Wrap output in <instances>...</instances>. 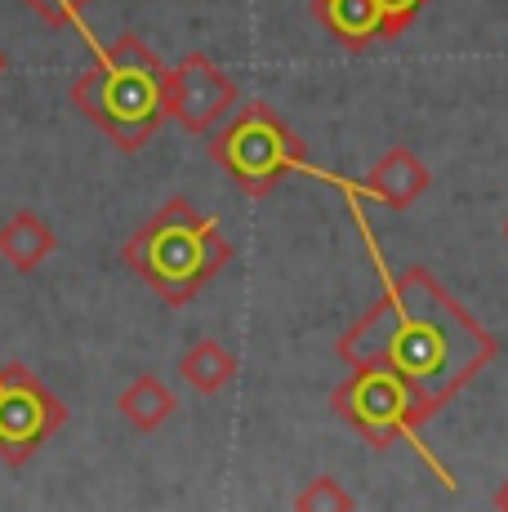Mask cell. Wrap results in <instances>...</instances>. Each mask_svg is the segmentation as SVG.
<instances>
[{"instance_id":"cell-8","label":"cell","mask_w":508,"mask_h":512,"mask_svg":"<svg viewBox=\"0 0 508 512\" xmlns=\"http://www.w3.org/2000/svg\"><path fill=\"white\" fill-rule=\"evenodd\" d=\"M312 179H326V183L344 187V192H353V196H370V201H379L384 210H410V205L428 192L433 174H428V165L419 161L410 147H393V152H384L375 165H370V174L361 183L335 179V174H326V170H312Z\"/></svg>"},{"instance_id":"cell-5","label":"cell","mask_w":508,"mask_h":512,"mask_svg":"<svg viewBox=\"0 0 508 512\" xmlns=\"http://www.w3.org/2000/svg\"><path fill=\"white\" fill-rule=\"evenodd\" d=\"M330 410L348 423L353 432L370 441L375 450H388L393 441H410L415 450L419 446V419H415V401H410L406 383L397 379L393 370L384 366H353L344 383L330 392Z\"/></svg>"},{"instance_id":"cell-3","label":"cell","mask_w":508,"mask_h":512,"mask_svg":"<svg viewBox=\"0 0 508 512\" xmlns=\"http://www.w3.org/2000/svg\"><path fill=\"white\" fill-rule=\"evenodd\" d=\"M72 103L121 152H139L165 125V63L139 36H121L99 49L90 72L76 76Z\"/></svg>"},{"instance_id":"cell-6","label":"cell","mask_w":508,"mask_h":512,"mask_svg":"<svg viewBox=\"0 0 508 512\" xmlns=\"http://www.w3.org/2000/svg\"><path fill=\"white\" fill-rule=\"evenodd\" d=\"M67 423V406L32 370L0 366V459L23 468L45 441Z\"/></svg>"},{"instance_id":"cell-14","label":"cell","mask_w":508,"mask_h":512,"mask_svg":"<svg viewBox=\"0 0 508 512\" xmlns=\"http://www.w3.org/2000/svg\"><path fill=\"white\" fill-rule=\"evenodd\" d=\"M23 5L32 9L45 27H72V23H81L90 0H23Z\"/></svg>"},{"instance_id":"cell-2","label":"cell","mask_w":508,"mask_h":512,"mask_svg":"<svg viewBox=\"0 0 508 512\" xmlns=\"http://www.w3.org/2000/svg\"><path fill=\"white\" fill-rule=\"evenodd\" d=\"M125 268L152 285L165 308H183L232 263L223 228L201 214L188 196H170L161 210L125 241Z\"/></svg>"},{"instance_id":"cell-16","label":"cell","mask_w":508,"mask_h":512,"mask_svg":"<svg viewBox=\"0 0 508 512\" xmlns=\"http://www.w3.org/2000/svg\"><path fill=\"white\" fill-rule=\"evenodd\" d=\"M491 504H495V508H500V512H508V481H504V486H500V490H495V499H491Z\"/></svg>"},{"instance_id":"cell-11","label":"cell","mask_w":508,"mask_h":512,"mask_svg":"<svg viewBox=\"0 0 508 512\" xmlns=\"http://www.w3.org/2000/svg\"><path fill=\"white\" fill-rule=\"evenodd\" d=\"M116 410H121V419L130 423L134 432H156L174 419L179 397H174L156 374H134V379L121 388V397H116Z\"/></svg>"},{"instance_id":"cell-18","label":"cell","mask_w":508,"mask_h":512,"mask_svg":"<svg viewBox=\"0 0 508 512\" xmlns=\"http://www.w3.org/2000/svg\"><path fill=\"white\" fill-rule=\"evenodd\" d=\"M504 236H508V219H504Z\"/></svg>"},{"instance_id":"cell-9","label":"cell","mask_w":508,"mask_h":512,"mask_svg":"<svg viewBox=\"0 0 508 512\" xmlns=\"http://www.w3.org/2000/svg\"><path fill=\"white\" fill-rule=\"evenodd\" d=\"M54 250H58V232L41 219V214L18 210L0 223V259H5L14 272H36Z\"/></svg>"},{"instance_id":"cell-17","label":"cell","mask_w":508,"mask_h":512,"mask_svg":"<svg viewBox=\"0 0 508 512\" xmlns=\"http://www.w3.org/2000/svg\"><path fill=\"white\" fill-rule=\"evenodd\" d=\"M5 72H9V54L0 49V81H5Z\"/></svg>"},{"instance_id":"cell-12","label":"cell","mask_w":508,"mask_h":512,"mask_svg":"<svg viewBox=\"0 0 508 512\" xmlns=\"http://www.w3.org/2000/svg\"><path fill=\"white\" fill-rule=\"evenodd\" d=\"M179 374L192 392H201V397H219V392L237 379V357H232L219 339H197L179 357Z\"/></svg>"},{"instance_id":"cell-7","label":"cell","mask_w":508,"mask_h":512,"mask_svg":"<svg viewBox=\"0 0 508 512\" xmlns=\"http://www.w3.org/2000/svg\"><path fill=\"white\" fill-rule=\"evenodd\" d=\"M237 98V81L205 54H183L174 67H165V121L188 134H210L237 107Z\"/></svg>"},{"instance_id":"cell-15","label":"cell","mask_w":508,"mask_h":512,"mask_svg":"<svg viewBox=\"0 0 508 512\" xmlns=\"http://www.w3.org/2000/svg\"><path fill=\"white\" fill-rule=\"evenodd\" d=\"M375 5H379V18H384V41H397L428 0H375Z\"/></svg>"},{"instance_id":"cell-13","label":"cell","mask_w":508,"mask_h":512,"mask_svg":"<svg viewBox=\"0 0 508 512\" xmlns=\"http://www.w3.org/2000/svg\"><path fill=\"white\" fill-rule=\"evenodd\" d=\"M295 508H299V512H335V508H339V512H353L357 499L348 495V490L339 486L335 477H312L308 486L295 495Z\"/></svg>"},{"instance_id":"cell-1","label":"cell","mask_w":508,"mask_h":512,"mask_svg":"<svg viewBox=\"0 0 508 512\" xmlns=\"http://www.w3.org/2000/svg\"><path fill=\"white\" fill-rule=\"evenodd\" d=\"M335 352L344 366L393 370L406 383L424 428L500 357V339L428 268H402L384 277V290L344 330Z\"/></svg>"},{"instance_id":"cell-4","label":"cell","mask_w":508,"mask_h":512,"mask_svg":"<svg viewBox=\"0 0 508 512\" xmlns=\"http://www.w3.org/2000/svg\"><path fill=\"white\" fill-rule=\"evenodd\" d=\"M210 156L246 196H268L295 170L312 174L304 143L290 134V125L263 98L246 103L228 125L219 121V130L210 139Z\"/></svg>"},{"instance_id":"cell-10","label":"cell","mask_w":508,"mask_h":512,"mask_svg":"<svg viewBox=\"0 0 508 512\" xmlns=\"http://www.w3.org/2000/svg\"><path fill=\"white\" fill-rule=\"evenodd\" d=\"M312 5H317L321 27L353 54L384 41V18H379L375 0H312Z\"/></svg>"}]
</instances>
